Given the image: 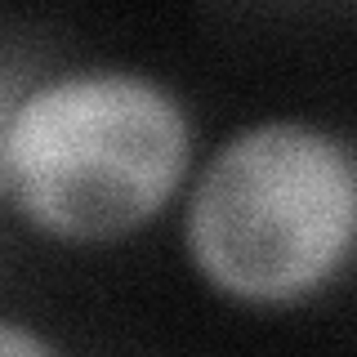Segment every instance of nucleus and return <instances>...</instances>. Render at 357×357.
<instances>
[{
  "label": "nucleus",
  "instance_id": "obj_4",
  "mask_svg": "<svg viewBox=\"0 0 357 357\" xmlns=\"http://www.w3.org/2000/svg\"><path fill=\"white\" fill-rule=\"evenodd\" d=\"M0 148H5V112H0Z\"/></svg>",
  "mask_w": 357,
  "mask_h": 357
},
{
  "label": "nucleus",
  "instance_id": "obj_2",
  "mask_svg": "<svg viewBox=\"0 0 357 357\" xmlns=\"http://www.w3.org/2000/svg\"><path fill=\"white\" fill-rule=\"evenodd\" d=\"M183 250L215 295L304 304L357 255V161L308 121H255L215 148L183 206Z\"/></svg>",
  "mask_w": 357,
  "mask_h": 357
},
{
  "label": "nucleus",
  "instance_id": "obj_3",
  "mask_svg": "<svg viewBox=\"0 0 357 357\" xmlns=\"http://www.w3.org/2000/svg\"><path fill=\"white\" fill-rule=\"evenodd\" d=\"M0 357H59V353H54V344L45 340V335H36L31 326L0 317Z\"/></svg>",
  "mask_w": 357,
  "mask_h": 357
},
{
  "label": "nucleus",
  "instance_id": "obj_1",
  "mask_svg": "<svg viewBox=\"0 0 357 357\" xmlns=\"http://www.w3.org/2000/svg\"><path fill=\"white\" fill-rule=\"evenodd\" d=\"M192 170V116L130 67H76L5 112L0 188L54 241L98 245L148 228Z\"/></svg>",
  "mask_w": 357,
  "mask_h": 357
}]
</instances>
